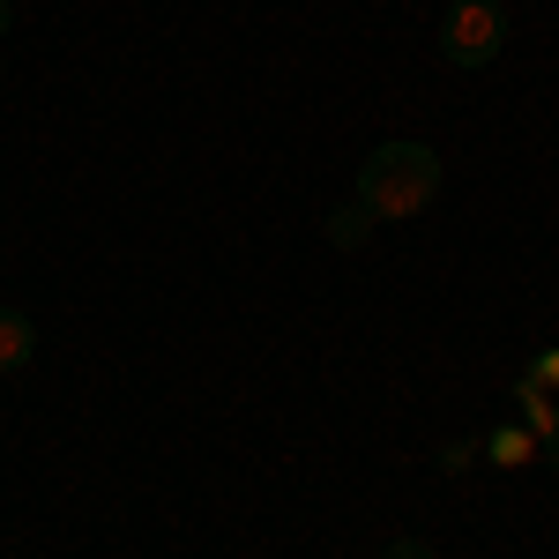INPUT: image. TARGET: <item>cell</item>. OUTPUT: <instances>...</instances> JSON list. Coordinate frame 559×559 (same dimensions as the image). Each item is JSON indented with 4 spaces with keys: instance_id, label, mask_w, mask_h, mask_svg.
<instances>
[{
    "instance_id": "3",
    "label": "cell",
    "mask_w": 559,
    "mask_h": 559,
    "mask_svg": "<svg viewBox=\"0 0 559 559\" xmlns=\"http://www.w3.org/2000/svg\"><path fill=\"white\" fill-rule=\"evenodd\" d=\"M31 350H38V329L15 313V306H0V373H15V366H31Z\"/></svg>"
},
{
    "instance_id": "2",
    "label": "cell",
    "mask_w": 559,
    "mask_h": 559,
    "mask_svg": "<svg viewBox=\"0 0 559 559\" xmlns=\"http://www.w3.org/2000/svg\"><path fill=\"white\" fill-rule=\"evenodd\" d=\"M508 45V8L500 0H455L448 23H440V52L448 68H492Z\"/></svg>"
},
{
    "instance_id": "9",
    "label": "cell",
    "mask_w": 559,
    "mask_h": 559,
    "mask_svg": "<svg viewBox=\"0 0 559 559\" xmlns=\"http://www.w3.org/2000/svg\"><path fill=\"white\" fill-rule=\"evenodd\" d=\"M545 455H552V471H559V418H552V432H545Z\"/></svg>"
},
{
    "instance_id": "7",
    "label": "cell",
    "mask_w": 559,
    "mask_h": 559,
    "mask_svg": "<svg viewBox=\"0 0 559 559\" xmlns=\"http://www.w3.org/2000/svg\"><path fill=\"white\" fill-rule=\"evenodd\" d=\"M388 559H432V545H418V537H395V545H388Z\"/></svg>"
},
{
    "instance_id": "1",
    "label": "cell",
    "mask_w": 559,
    "mask_h": 559,
    "mask_svg": "<svg viewBox=\"0 0 559 559\" xmlns=\"http://www.w3.org/2000/svg\"><path fill=\"white\" fill-rule=\"evenodd\" d=\"M440 194V157L426 142H381L366 165H358V202L373 210V224H403V216H426Z\"/></svg>"
},
{
    "instance_id": "4",
    "label": "cell",
    "mask_w": 559,
    "mask_h": 559,
    "mask_svg": "<svg viewBox=\"0 0 559 559\" xmlns=\"http://www.w3.org/2000/svg\"><path fill=\"white\" fill-rule=\"evenodd\" d=\"M366 231H373V210H366V202H344V210L329 216V239H336V247H366Z\"/></svg>"
},
{
    "instance_id": "8",
    "label": "cell",
    "mask_w": 559,
    "mask_h": 559,
    "mask_svg": "<svg viewBox=\"0 0 559 559\" xmlns=\"http://www.w3.org/2000/svg\"><path fill=\"white\" fill-rule=\"evenodd\" d=\"M8 31H15V0H0V38H8Z\"/></svg>"
},
{
    "instance_id": "6",
    "label": "cell",
    "mask_w": 559,
    "mask_h": 559,
    "mask_svg": "<svg viewBox=\"0 0 559 559\" xmlns=\"http://www.w3.org/2000/svg\"><path fill=\"white\" fill-rule=\"evenodd\" d=\"M530 381H537V388H559V350H545V358L530 366Z\"/></svg>"
},
{
    "instance_id": "5",
    "label": "cell",
    "mask_w": 559,
    "mask_h": 559,
    "mask_svg": "<svg viewBox=\"0 0 559 559\" xmlns=\"http://www.w3.org/2000/svg\"><path fill=\"white\" fill-rule=\"evenodd\" d=\"M485 448H492V463H515V455H522V432H492Z\"/></svg>"
}]
</instances>
